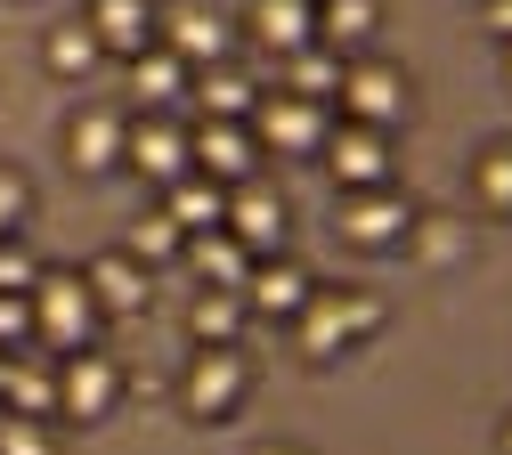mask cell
Returning <instances> with one entry per match:
<instances>
[{
  "instance_id": "30bf717a",
  "label": "cell",
  "mask_w": 512,
  "mask_h": 455,
  "mask_svg": "<svg viewBox=\"0 0 512 455\" xmlns=\"http://www.w3.org/2000/svg\"><path fill=\"white\" fill-rule=\"evenodd\" d=\"M187 155H196V171L220 179V187H236V179L261 171V139H252V122H196V130H187Z\"/></svg>"
},
{
  "instance_id": "ac0fdd59",
  "label": "cell",
  "mask_w": 512,
  "mask_h": 455,
  "mask_svg": "<svg viewBox=\"0 0 512 455\" xmlns=\"http://www.w3.org/2000/svg\"><path fill=\"white\" fill-rule=\"evenodd\" d=\"M179 260H187L204 285H220V293H236V285L252 277V244H244L236 228H196V236L179 244Z\"/></svg>"
},
{
  "instance_id": "3957f363",
  "label": "cell",
  "mask_w": 512,
  "mask_h": 455,
  "mask_svg": "<svg viewBox=\"0 0 512 455\" xmlns=\"http://www.w3.org/2000/svg\"><path fill=\"white\" fill-rule=\"evenodd\" d=\"M293 325H301V350L309 358H342V350H358V342L382 334V301L374 293H309V309Z\"/></svg>"
},
{
  "instance_id": "83f0119b",
  "label": "cell",
  "mask_w": 512,
  "mask_h": 455,
  "mask_svg": "<svg viewBox=\"0 0 512 455\" xmlns=\"http://www.w3.org/2000/svg\"><path fill=\"white\" fill-rule=\"evenodd\" d=\"M179 244H187V228H179L171 212H139V228H131V244H122V252H139L147 269H163V260H179Z\"/></svg>"
},
{
  "instance_id": "7402d4cb",
  "label": "cell",
  "mask_w": 512,
  "mask_h": 455,
  "mask_svg": "<svg viewBox=\"0 0 512 455\" xmlns=\"http://www.w3.org/2000/svg\"><path fill=\"white\" fill-rule=\"evenodd\" d=\"M0 399H9V415H49V423H57V358L9 350V374H0Z\"/></svg>"
},
{
  "instance_id": "ffe728a7",
  "label": "cell",
  "mask_w": 512,
  "mask_h": 455,
  "mask_svg": "<svg viewBox=\"0 0 512 455\" xmlns=\"http://www.w3.org/2000/svg\"><path fill=\"white\" fill-rule=\"evenodd\" d=\"M342 49H326V41H301L293 57H277V90H293V98H317V106H326V98H342Z\"/></svg>"
},
{
  "instance_id": "74e56055",
  "label": "cell",
  "mask_w": 512,
  "mask_h": 455,
  "mask_svg": "<svg viewBox=\"0 0 512 455\" xmlns=\"http://www.w3.org/2000/svg\"><path fill=\"white\" fill-rule=\"evenodd\" d=\"M0 236H17V228H0Z\"/></svg>"
},
{
  "instance_id": "6da1fadb",
  "label": "cell",
  "mask_w": 512,
  "mask_h": 455,
  "mask_svg": "<svg viewBox=\"0 0 512 455\" xmlns=\"http://www.w3.org/2000/svg\"><path fill=\"white\" fill-rule=\"evenodd\" d=\"M98 325H106V309H98V293L82 285V269H41V277H33V342H41L49 358L90 350Z\"/></svg>"
},
{
  "instance_id": "52a82bcc",
  "label": "cell",
  "mask_w": 512,
  "mask_h": 455,
  "mask_svg": "<svg viewBox=\"0 0 512 455\" xmlns=\"http://www.w3.org/2000/svg\"><path fill=\"white\" fill-rule=\"evenodd\" d=\"M326 106H317V98H293V90H269L261 106H252V139H261V155H317V147H326Z\"/></svg>"
},
{
  "instance_id": "484cf974",
  "label": "cell",
  "mask_w": 512,
  "mask_h": 455,
  "mask_svg": "<svg viewBox=\"0 0 512 455\" xmlns=\"http://www.w3.org/2000/svg\"><path fill=\"white\" fill-rule=\"evenodd\" d=\"M244 293H220V285H204L196 301H187V334H196V342H236L244 334Z\"/></svg>"
},
{
  "instance_id": "277c9868",
  "label": "cell",
  "mask_w": 512,
  "mask_h": 455,
  "mask_svg": "<svg viewBox=\"0 0 512 455\" xmlns=\"http://www.w3.org/2000/svg\"><path fill=\"white\" fill-rule=\"evenodd\" d=\"M342 114L374 122V130H399V122H415V82L382 57H350L342 65Z\"/></svg>"
},
{
  "instance_id": "cb8c5ba5",
  "label": "cell",
  "mask_w": 512,
  "mask_h": 455,
  "mask_svg": "<svg viewBox=\"0 0 512 455\" xmlns=\"http://www.w3.org/2000/svg\"><path fill=\"white\" fill-rule=\"evenodd\" d=\"M382 25V0H317V41L326 49H366Z\"/></svg>"
},
{
  "instance_id": "8992f818",
  "label": "cell",
  "mask_w": 512,
  "mask_h": 455,
  "mask_svg": "<svg viewBox=\"0 0 512 455\" xmlns=\"http://www.w3.org/2000/svg\"><path fill=\"white\" fill-rule=\"evenodd\" d=\"M122 399V366L90 342L74 358H57V423H106Z\"/></svg>"
},
{
  "instance_id": "44dd1931",
  "label": "cell",
  "mask_w": 512,
  "mask_h": 455,
  "mask_svg": "<svg viewBox=\"0 0 512 455\" xmlns=\"http://www.w3.org/2000/svg\"><path fill=\"white\" fill-rule=\"evenodd\" d=\"M244 25H252V41H261V49L293 57L301 41H317V0H252Z\"/></svg>"
},
{
  "instance_id": "836d02e7",
  "label": "cell",
  "mask_w": 512,
  "mask_h": 455,
  "mask_svg": "<svg viewBox=\"0 0 512 455\" xmlns=\"http://www.w3.org/2000/svg\"><path fill=\"white\" fill-rule=\"evenodd\" d=\"M480 25H488L504 49H512V0H488V9H480Z\"/></svg>"
},
{
  "instance_id": "4316f807",
  "label": "cell",
  "mask_w": 512,
  "mask_h": 455,
  "mask_svg": "<svg viewBox=\"0 0 512 455\" xmlns=\"http://www.w3.org/2000/svg\"><path fill=\"white\" fill-rule=\"evenodd\" d=\"M98 57H106V49H98V33H90V25H57V33L41 41V65H49L57 82H82Z\"/></svg>"
},
{
  "instance_id": "7c38bea8",
  "label": "cell",
  "mask_w": 512,
  "mask_h": 455,
  "mask_svg": "<svg viewBox=\"0 0 512 455\" xmlns=\"http://www.w3.org/2000/svg\"><path fill=\"white\" fill-rule=\"evenodd\" d=\"M122 163L147 171L155 187H171L179 171H196V155H187V130H179L171 114H139V122H131V139H122Z\"/></svg>"
},
{
  "instance_id": "2e32d148",
  "label": "cell",
  "mask_w": 512,
  "mask_h": 455,
  "mask_svg": "<svg viewBox=\"0 0 512 455\" xmlns=\"http://www.w3.org/2000/svg\"><path fill=\"white\" fill-rule=\"evenodd\" d=\"M90 33H98V49L106 57H139V49H155L163 33V17H155V0H90V17H82Z\"/></svg>"
},
{
  "instance_id": "4dcf8cb0",
  "label": "cell",
  "mask_w": 512,
  "mask_h": 455,
  "mask_svg": "<svg viewBox=\"0 0 512 455\" xmlns=\"http://www.w3.org/2000/svg\"><path fill=\"white\" fill-rule=\"evenodd\" d=\"M41 277V260L25 252V236H0V293H33Z\"/></svg>"
},
{
  "instance_id": "d6a6232c",
  "label": "cell",
  "mask_w": 512,
  "mask_h": 455,
  "mask_svg": "<svg viewBox=\"0 0 512 455\" xmlns=\"http://www.w3.org/2000/svg\"><path fill=\"white\" fill-rule=\"evenodd\" d=\"M25 212H33V187H25V171H0V228H25Z\"/></svg>"
},
{
  "instance_id": "f1b7e54d",
  "label": "cell",
  "mask_w": 512,
  "mask_h": 455,
  "mask_svg": "<svg viewBox=\"0 0 512 455\" xmlns=\"http://www.w3.org/2000/svg\"><path fill=\"white\" fill-rule=\"evenodd\" d=\"M472 195H480L488 212H512V139H504V147H488V155L472 163Z\"/></svg>"
},
{
  "instance_id": "7a4b0ae2",
  "label": "cell",
  "mask_w": 512,
  "mask_h": 455,
  "mask_svg": "<svg viewBox=\"0 0 512 455\" xmlns=\"http://www.w3.org/2000/svg\"><path fill=\"white\" fill-rule=\"evenodd\" d=\"M244 390H252L244 350L236 342H196V358H187V374H179V407L196 423H228L244 407Z\"/></svg>"
},
{
  "instance_id": "9a60e30c",
  "label": "cell",
  "mask_w": 512,
  "mask_h": 455,
  "mask_svg": "<svg viewBox=\"0 0 512 455\" xmlns=\"http://www.w3.org/2000/svg\"><path fill=\"white\" fill-rule=\"evenodd\" d=\"M82 285L98 293V309L106 317H131V309H147V293H155V269L139 252H98L90 269H82Z\"/></svg>"
},
{
  "instance_id": "e575fe53",
  "label": "cell",
  "mask_w": 512,
  "mask_h": 455,
  "mask_svg": "<svg viewBox=\"0 0 512 455\" xmlns=\"http://www.w3.org/2000/svg\"><path fill=\"white\" fill-rule=\"evenodd\" d=\"M261 455H309V447H293V439H277V447H261Z\"/></svg>"
},
{
  "instance_id": "5bb4252c",
  "label": "cell",
  "mask_w": 512,
  "mask_h": 455,
  "mask_svg": "<svg viewBox=\"0 0 512 455\" xmlns=\"http://www.w3.org/2000/svg\"><path fill=\"white\" fill-rule=\"evenodd\" d=\"M122 139H131V114L82 106V114L66 122V163H74V171H122Z\"/></svg>"
},
{
  "instance_id": "ba28073f",
  "label": "cell",
  "mask_w": 512,
  "mask_h": 455,
  "mask_svg": "<svg viewBox=\"0 0 512 455\" xmlns=\"http://www.w3.org/2000/svg\"><path fill=\"white\" fill-rule=\"evenodd\" d=\"M326 171H334L342 195H350V187H382V179H391V130L342 114V122L326 130Z\"/></svg>"
},
{
  "instance_id": "d4e9b609",
  "label": "cell",
  "mask_w": 512,
  "mask_h": 455,
  "mask_svg": "<svg viewBox=\"0 0 512 455\" xmlns=\"http://www.w3.org/2000/svg\"><path fill=\"white\" fill-rule=\"evenodd\" d=\"M407 244H415V260H431V269H456V260L472 252V228H464L456 212H415Z\"/></svg>"
},
{
  "instance_id": "5b68a950",
  "label": "cell",
  "mask_w": 512,
  "mask_h": 455,
  "mask_svg": "<svg viewBox=\"0 0 512 455\" xmlns=\"http://www.w3.org/2000/svg\"><path fill=\"white\" fill-rule=\"evenodd\" d=\"M407 228H415V204L391 179H382V187H350L342 212H334V236L358 244V252H391V244H407Z\"/></svg>"
},
{
  "instance_id": "1f68e13d",
  "label": "cell",
  "mask_w": 512,
  "mask_h": 455,
  "mask_svg": "<svg viewBox=\"0 0 512 455\" xmlns=\"http://www.w3.org/2000/svg\"><path fill=\"white\" fill-rule=\"evenodd\" d=\"M33 342V293H0V350Z\"/></svg>"
},
{
  "instance_id": "d590c367",
  "label": "cell",
  "mask_w": 512,
  "mask_h": 455,
  "mask_svg": "<svg viewBox=\"0 0 512 455\" xmlns=\"http://www.w3.org/2000/svg\"><path fill=\"white\" fill-rule=\"evenodd\" d=\"M504 455H512V423H504Z\"/></svg>"
},
{
  "instance_id": "8fae6325",
  "label": "cell",
  "mask_w": 512,
  "mask_h": 455,
  "mask_svg": "<svg viewBox=\"0 0 512 455\" xmlns=\"http://www.w3.org/2000/svg\"><path fill=\"white\" fill-rule=\"evenodd\" d=\"M236 293H244V309H252V317H285V325H293V317L309 309V293H317V285H309V269H301V260L261 252V260H252V277H244Z\"/></svg>"
},
{
  "instance_id": "4fadbf2b",
  "label": "cell",
  "mask_w": 512,
  "mask_h": 455,
  "mask_svg": "<svg viewBox=\"0 0 512 455\" xmlns=\"http://www.w3.org/2000/svg\"><path fill=\"white\" fill-rule=\"evenodd\" d=\"M155 33H163V49H179L187 65H220V57H228V41H236V25L212 9V0H179V9H171Z\"/></svg>"
},
{
  "instance_id": "603a6c76",
  "label": "cell",
  "mask_w": 512,
  "mask_h": 455,
  "mask_svg": "<svg viewBox=\"0 0 512 455\" xmlns=\"http://www.w3.org/2000/svg\"><path fill=\"white\" fill-rule=\"evenodd\" d=\"M163 212L196 236V228H228V187L220 179H204V171H179L171 187H163Z\"/></svg>"
},
{
  "instance_id": "9c48e42d",
  "label": "cell",
  "mask_w": 512,
  "mask_h": 455,
  "mask_svg": "<svg viewBox=\"0 0 512 455\" xmlns=\"http://www.w3.org/2000/svg\"><path fill=\"white\" fill-rule=\"evenodd\" d=\"M228 228L252 244V260H261V252H285L293 212H285V195H277L269 179H236V187H228Z\"/></svg>"
},
{
  "instance_id": "e0dca14e",
  "label": "cell",
  "mask_w": 512,
  "mask_h": 455,
  "mask_svg": "<svg viewBox=\"0 0 512 455\" xmlns=\"http://www.w3.org/2000/svg\"><path fill=\"white\" fill-rule=\"evenodd\" d=\"M187 98H196L204 122H252V106H261V82L244 74V65H196V82H187Z\"/></svg>"
},
{
  "instance_id": "d6986e66",
  "label": "cell",
  "mask_w": 512,
  "mask_h": 455,
  "mask_svg": "<svg viewBox=\"0 0 512 455\" xmlns=\"http://www.w3.org/2000/svg\"><path fill=\"white\" fill-rule=\"evenodd\" d=\"M187 82H196V65H187L179 49H163V41L131 57V98H139L147 114H171V106L187 98Z\"/></svg>"
},
{
  "instance_id": "f546056e",
  "label": "cell",
  "mask_w": 512,
  "mask_h": 455,
  "mask_svg": "<svg viewBox=\"0 0 512 455\" xmlns=\"http://www.w3.org/2000/svg\"><path fill=\"white\" fill-rule=\"evenodd\" d=\"M0 455H57L49 415H0Z\"/></svg>"
},
{
  "instance_id": "8d00e7d4",
  "label": "cell",
  "mask_w": 512,
  "mask_h": 455,
  "mask_svg": "<svg viewBox=\"0 0 512 455\" xmlns=\"http://www.w3.org/2000/svg\"><path fill=\"white\" fill-rule=\"evenodd\" d=\"M0 374H9V350H0Z\"/></svg>"
}]
</instances>
